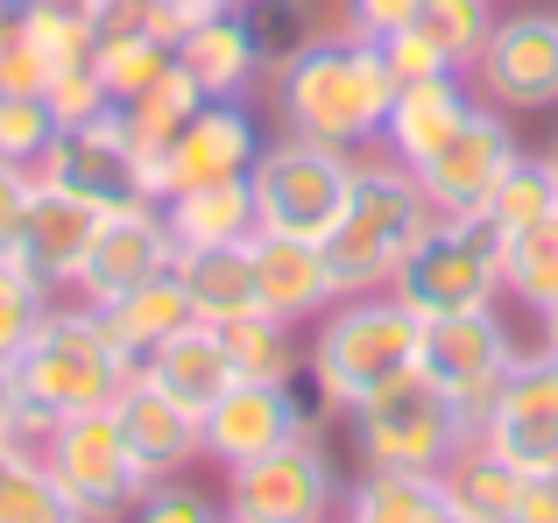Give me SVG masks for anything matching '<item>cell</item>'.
<instances>
[{
  "mask_svg": "<svg viewBox=\"0 0 558 523\" xmlns=\"http://www.w3.org/2000/svg\"><path fill=\"white\" fill-rule=\"evenodd\" d=\"M396 78L381 64L368 36H318L312 50H298L276 71V113L290 135L332 142V149H375L381 121H389Z\"/></svg>",
  "mask_w": 558,
  "mask_h": 523,
  "instance_id": "cell-1",
  "label": "cell"
},
{
  "mask_svg": "<svg viewBox=\"0 0 558 523\" xmlns=\"http://www.w3.org/2000/svg\"><path fill=\"white\" fill-rule=\"evenodd\" d=\"M135 361L113 346V332L99 326L93 304L57 297L50 318L36 326V340L14 354V389H22V439L36 446L57 417L71 411H107L128 389Z\"/></svg>",
  "mask_w": 558,
  "mask_h": 523,
  "instance_id": "cell-2",
  "label": "cell"
},
{
  "mask_svg": "<svg viewBox=\"0 0 558 523\" xmlns=\"http://www.w3.org/2000/svg\"><path fill=\"white\" fill-rule=\"evenodd\" d=\"M432 220H438V206L424 198L417 170L396 163V156H361L347 212L326 234V269H332V283H340V297L389 290L396 269L410 262V248L432 234Z\"/></svg>",
  "mask_w": 558,
  "mask_h": 523,
  "instance_id": "cell-3",
  "label": "cell"
},
{
  "mask_svg": "<svg viewBox=\"0 0 558 523\" xmlns=\"http://www.w3.org/2000/svg\"><path fill=\"white\" fill-rule=\"evenodd\" d=\"M417 340H424V318L410 312L396 290H361V297L326 304L318 340H312V354H304L318 411L354 417V403L368 397V389H381L396 368L417 361Z\"/></svg>",
  "mask_w": 558,
  "mask_h": 523,
  "instance_id": "cell-4",
  "label": "cell"
},
{
  "mask_svg": "<svg viewBox=\"0 0 558 523\" xmlns=\"http://www.w3.org/2000/svg\"><path fill=\"white\" fill-rule=\"evenodd\" d=\"M347 425H354L361 460H368V467H396V474H438L474 439V417H466L417 361L396 368L381 389H368Z\"/></svg>",
  "mask_w": 558,
  "mask_h": 523,
  "instance_id": "cell-5",
  "label": "cell"
},
{
  "mask_svg": "<svg viewBox=\"0 0 558 523\" xmlns=\"http://www.w3.org/2000/svg\"><path fill=\"white\" fill-rule=\"evenodd\" d=\"M396 297L417 318H452V312H488L502 297V234L488 212H438L432 234L410 248V262L396 269Z\"/></svg>",
  "mask_w": 558,
  "mask_h": 523,
  "instance_id": "cell-6",
  "label": "cell"
},
{
  "mask_svg": "<svg viewBox=\"0 0 558 523\" xmlns=\"http://www.w3.org/2000/svg\"><path fill=\"white\" fill-rule=\"evenodd\" d=\"M354 149H332V142H262L255 170H247V192H255V212L269 234H298V241H326L347 212V192H354Z\"/></svg>",
  "mask_w": 558,
  "mask_h": 523,
  "instance_id": "cell-7",
  "label": "cell"
},
{
  "mask_svg": "<svg viewBox=\"0 0 558 523\" xmlns=\"http://www.w3.org/2000/svg\"><path fill=\"white\" fill-rule=\"evenodd\" d=\"M36 453H43V467H50V482L71 496L78 523H128V510H135L142 488H149V467L128 453V431L113 425V403L107 411L57 417L36 439Z\"/></svg>",
  "mask_w": 558,
  "mask_h": 523,
  "instance_id": "cell-8",
  "label": "cell"
},
{
  "mask_svg": "<svg viewBox=\"0 0 558 523\" xmlns=\"http://www.w3.org/2000/svg\"><path fill=\"white\" fill-rule=\"evenodd\" d=\"M340 502H347V482L318 431H298L276 453L227 474V510L255 523H340Z\"/></svg>",
  "mask_w": 558,
  "mask_h": 523,
  "instance_id": "cell-9",
  "label": "cell"
},
{
  "mask_svg": "<svg viewBox=\"0 0 558 523\" xmlns=\"http://www.w3.org/2000/svg\"><path fill=\"white\" fill-rule=\"evenodd\" d=\"M417 368L460 403L466 417H488V403L502 397L509 368H517V340L509 326L488 312H452V318H424V340H417Z\"/></svg>",
  "mask_w": 558,
  "mask_h": 523,
  "instance_id": "cell-10",
  "label": "cell"
},
{
  "mask_svg": "<svg viewBox=\"0 0 558 523\" xmlns=\"http://www.w3.org/2000/svg\"><path fill=\"white\" fill-rule=\"evenodd\" d=\"M255 156H262V127H255V113H247V99H205L178 127V142H170L156 163H142V184H149V198L163 206V198L191 192V184L247 178Z\"/></svg>",
  "mask_w": 558,
  "mask_h": 523,
  "instance_id": "cell-11",
  "label": "cell"
},
{
  "mask_svg": "<svg viewBox=\"0 0 558 523\" xmlns=\"http://www.w3.org/2000/svg\"><path fill=\"white\" fill-rule=\"evenodd\" d=\"M36 178L57 184V192H71V198H85V206H99V212L142 206V198H149V184H142V156H135V142H128L121 107L99 113V121H85V127H57V142L43 149ZM149 206H156V198H149Z\"/></svg>",
  "mask_w": 558,
  "mask_h": 523,
  "instance_id": "cell-12",
  "label": "cell"
},
{
  "mask_svg": "<svg viewBox=\"0 0 558 523\" xmlns=\"http://www.w3.org/2000/svg\"><path fill=\"white\" fill-rule=\"evenodd\" d=\"M163 269H178V241H170L163 206H149V198H142V206H113V212H99V234H93V248L78 262L71 297L78 304H113L121 290L149 283V276H163Z\"/></svg>",
  "mask_w": 558,
  "mask_h": 523,
  "instance_id": "cell-13",
  "label": "cell"
},
{
  "mask_svg": "<svg viewBox=\"0 0 558 523\" xmlns=\"http://www.w3.org/2000/svg\"><path fill=\"white\" fill-rule=\"evenodd\" d=\"M205 431V460H219V467H247V460L276 453L283 439H298V431H312V411L298 403V382H241L233 375L227 389L213 397V411L198 417Z\"/></svg>",
  "mask_w": 558,
  "mask_h": 523,
  "instance_id": "cell-14",
  "label": "cell"
},
{
  "mask_svg": "<svg viewBox=\"0 0 558 523\" xmlns=\"http://www.w3.org/2000/svg\"><path fill=\"white\" fill-rule=\"evenodd\" d=\"M517 156H523V142L509 135V121L495 107H474L460 121V135L446 142L438 156H424L417 163V184H424V198H432L438 212H481L495 198V184L517 170Z\"/></svg>",
  "mask_w": 558,
  "mask_h": 523,
  "instance_id": "cell-15",
  "label": "cell"
},
{
  "mask_svg": "<svg viewBox=\"0 0 558 523\" xmlns=\"http://www.w3.org/2000/svg\"><path fill=\"white\" fill-rule=\"evenodd\" d=\"M474 71L495 107H551L558 99V8L502 14Z\"/></svg>",
  "mask_w": 558,
  "mask_h": 523,
  "instance_id": "cell-16",
  "label": "cell"
},
{
  "mask_svg": "<svg viewBox=\"0 0 558 523\" xmlns=\"http://www.w3.org/2000/svg\"><path fill=\"white\" fill-rule=\"evenodd\" d=\"M247 262H255V304L269 318H326V304H340V283L326 269V241H298V234H269L262 227L247 241Z\"/></svg>",
  "mask_w": 558,
  "mask_h": 523,
  "instance_id": "cell-17",
  "label": "cell"
},
{
  "mask_svg": "<svg viewBox=\"0 0 558 523\" xmlns=\"http://www.w3.org/2000/svg\"><path fill=\"white\" fill-rule=\"evenodd\" d=\"M113 425L128 431V453L156 474H184L191 460H205V431H198V411H184L170 389H156L149 375H128V389L113 397Z\"/></svg>",
  "mask_w": 558,
  "mask_h": 523,
  "instance_id": "cell-18",
  "label": "cell"
},
{
  "mask_svg": "<svg viewBox=\"0 0 558 523\" xmlns=\"http://www.w3.org/2000/svg\"><path fill=\"white\" fill-rule=\"evenodd\" d=\"M93 234H99V206H85V198H71V192H57V184L36 178V198H28V220H22V248H14V262H28V269L57 290V297H71Z\"/></svg>",
  "mask_w": 558,
  "mask_h": 523,
  "instance_id": "cell-19",
  "label": "cell"
},
{
  "mask_svg": "<svg viewBox=\"0 0 558 523\" xmlns=\"http://www.w3.org/2000/svg\"><path fill=\"white\" fill-rule=\"evenodd\" d=\"M474 113V93H466V71H446V78H417V85H396L389 99V121H381V149L396 163L417 170L424 156H438L460 121Z\"/></svg>",
  "mask_w": 558,
  "mask_h": 523,
  "instance_id": "cell-20",
  "label": "cell"
},
{
  "mask_svg": "<svg viewBox=\"0 0 558 523\" xmlns=\"http://www.w3.org/2000/svg\"><path fill=\"white\" fill-rule=\"evenodd\" d=\"M178 64L191 71V85H198L205 99H247V85L269 78L255 57V36L241 28V14H205V22H191L178 36Z\"/></svg>",
  "mask_w": 558,
  "mask_h": 523,
  "instance_id": "cell-21",
  "label": "cell"
},
{
  "mask_svg": "<svg viewBox=\"0 0 558 523\" xmlns=\"http://www.w3.org/2000/svg\"><path fill=\"white\" fill-rule=\"evenodd\" d=\"M163 220H170V241L184 248H247L262 234V212H255V192L247 178H227V184H191V192L163 198Z\"/></svg>",
  "mask_w": 558,
  "mask_h": 523,
  "instance_id": "cell-22",
  "label": "cell"
},
{
  "mask_svg": "<svg viewBox=\"0 0 558 523\" xmlns=\"http://www.w3.org/2000/svg\"><path fill=\"white\" fill-rule=\"evenodd\" d=\"M142 375H149L156 389H170L184 411L205 417V411H213V397L233 382V361H227V340H219V326L191 318V326H178L149 361H142Z\"/></svg>",
  "mask_w": 558,
  "mask_h": 523,
  "instance_id": "cell-23",
  "label": "cell"
},
{
  "mask_svg": "<svg viewBox=\"0 0 558 523\" xmlns=\"http://www.w3.org/2000/svg\"><path fill=\"white\" fill-rule=\"evenodd\" d=\"M99 312V326L113 332V346H121L128 361H149L156 346L170 340L178 326H191V297H184V283H178V269H163V276H149V283H135V290H121L113 304H93Z\"/></svg>",
  "mask_w": 558,
  "mask_h": 523,
  "instance_id": "cell-24",
  "label": "cell"
},
{
  "mask_svg": "<svg viewBox=\"0 0 558 523\" xmlns=\"http://www.w3.org/2000/svg\"><path fill=\"white\" fill-rule=\"evenodd\" d=\"M438 496H446V510H466V516H481V523H517L523 474L474 431V439L438 467Z\"/></svg>",
  "mask_w": 558,
  "mask_h": 523,
  "instance_id": "cell-25",
  "label": "cell"
},
{
  "mask_svg": "<svg viewBox=\"0 0 558 523\" xmlns=\"http://www.w3.org/2000/svg\"><path fill=\"white\" fill-rule=\"evenodd\" d=\"M178 64V50H170L163 36H156L142 14H128V22H99V42H93V71L99 85H107L113 107H128L135 93H149L163 71Z\"/></svg>",
  "mask_w": 558,
  "mask_h": 523,
  "instance_id": "cell-26",
  "label": "cell"
},
{
  "mask_svg": "<svg viewBox=\"0 0 558 523\" xmlns=\"http://www.w3.org/2000/svg\"><path fill=\"white\" fill-rule=\"evenodd\" d=\"M178 283L191 297V318H205V326L255 312V262H247V248H184Z\"/></svg>",
  "mask_w": 558,
  "mask_h": 523,
  "instance_id": "cell-27",
  "label": "cell"
},
{
  "mask_svg": "<svg viewBox=\"0 0 558 523\" xmlns=\"http://www.w3.org/2000/svg\"><path fill=\"white\" fill-rule=\"evenodd\" d=\"M446 496L438 474H396V467H368L340 502V523H438Z\"/></svg>",
  "mask_w": 558,
  "mask_h": 523,
  "instance_id": "cell-28",
  "label": "cell"
},
{
  "mask_svg": "<svg viewBox=\"0 0 558 523\" xmlns=\"http://www.w3.org/2000/svg\"><path fill=\"white\" fill-rule=\"evenodd\" d=\"M219 340H227V361H233L241 382H298V368H304L290 318H269L262 304H255V312H241V318H227Z\"/></svg>",
  "mask_w": 558,
  "mask_h": 523,
  "instance_id": "cell-29",
  "label": "cell"
},
{
  "mask_svg": "<svg viewBox=\"0 0 558 523\" xmlns=\"http://www.w3.org/2000/svg\"><path fill=\"white\" fill-rule=\"evenodd\" d=\"M0 523H78L71 496L50 482L28 439H0Z\"/></svg>",
  "mask_w": 558,
  "mask_h": 523,
  "instance_id": "cell-30",
  "label": "cell"
},
{
  "mask_svg": "<svg viewBox=\"0 0 558 523\" xmlns=\"http://www.w3.org/2000/svg\"><path fill=\"white\" fill-rule=\"evenodd\" d=\"M198 107H205V93L191 85V71H184V64H170L163 78L149 85V93H135V99H128V107H121V121H128V142H135V156H142V163H156V156H163L170 142H178V127H184Z\"/></svg>",
  "mask_w": 558,
  "mask_h": 523,
  "instance_id": "cell-31",
  "label": "cell"
},
{
  "mask_svg": "<svg viewBox=\"0 0 558 523\" xmlns=\"http://www.w3.org/2000/svg\"><path fill=\"white\" fill-rule=\"evenodd\" d=\"M233 14H241V28L255 36V57H262L269 78L298 50L318 42V8H312V0H233Z\"/></svg>",
  "mask_w": 558,
  "mask_h": 523,
  "instance_id": "cell-32",
  "label": "cell"
},
{
  "mask_svg": "<svg viewBox=\"0 0 558 523\" xmlns=\"http://www.w3.org/2000/svg\"><path fill=\"white\" fill-rule=\"evenodd\" d=\"M481 439L509 460L517 474H551L558 467V411H523V403H495L481 417Z\"/></svg>",
  "mask_w": 558,
  "mask_h": 523,
  "instance_id": "cell-33",
  "label": "cell"
},
{
  "mask_svg": "<svg viewBox=\"0 0 558 523\" xmlns=\"http://www.w3.org/2000/svg\"><path fill=\"white\" fill-rule=\"evenodd\" d=\"M502 290L517 304H531V312L558 304V212L502 241Z\"/></svg>",
  "mask_w": 558,
  "mask_h": 523,
  "instance_id": "cell-34",
  "label": "cell"
},
{
  "mask_svg": "<svg viewBox=\"0 0 558 523\" xmlns=\"http://www.w3.org/2000/svg\"><path fill=\"white\" fill-rule=\"evenodd\" d=\"M495 220V234H523V227H537L545 212H558V184H551V163L545 156H517V170H509L502 184H495V198L481 206Z\"/></svg>",
  "mask_w": 558,
  "mask_h": 523,
  "instance_id": "cell-35",
  "label": "cell"
},
{
  "mask_svg": "<svg viewBox=\"0 0 558 523\" xmlns=\"http://www.w3.org/2000/svg\"><path fill=\"white\" fill-rule=\"evenodd\" d=\"M50 304H57V290L43 283L28 262L0 255V361H14L28 340H36V326L50 318Z\"/></svg>",
  "mask_w": 558,
  "mask_h": 523,
  "instance_id": "cell-36",
  "label": "cell"
},
{
  "mask_svg": "<svg viewBox=\"0 0 558 523\" xmlns=\"http://www.w3.org/2000/svg\"><path fill=\"white\" fill-rule=\"evenodd\" d=\"M50 142H57L50 99H43V93H0V163L36 170Z\"/></svg>",
  "mask_w": 558,
  "mask_h": 523,
  "instance_id": "cell-37",
  "label": "cell"
},
{
  "mask_svg": "<svg viewBox=\"0 0 558 523\" xmlns=\"http://www.w3.org/2000/svg\"><path fill=\"white\" fill-rule=\"evenodd\" d=\"M424 28L452 50L460 71H474L495 36V0H424Z\"/></svg>",
  "mask_w": 558,
  "mask_h": 523,
  "instance_id": "cell-38",
  "label": "cell"
},
{
  "mask_svg": "<svg viewBox=\"0 0 558 523\" xmlns=\"http://www.w3.org/2000/svg\"><path fill=\"white\" fill-rule=\"evenodd\" d=\"M57 64L50 50L36 42V28H28L22 8H0V93H50Z\"/></svg>",
  "mask_w": 558,
  "mask_h": 523,
  "instance_id": "cell-39",
  "label": "cell"
},
{
  "mask_svg": "<svg viewBox=\"0 0 558 523\" xmlns=\"http://www.w3.org/2000/svg\"><path fill=\"white\" fill-rule=\"evenodd\" d=\"M227 510H219L205 488H191L184 474H156L149 488H142V502L128 510V523H219Z\"/></svg>",
  "mask_w": 558,
  "mask_h": 523,
  "instance_id": "cell-40",
  "label": "cell"
},
{
  "mask_svg": "<svg viewBox=\"0 0 558 523\" xmlns=\"http://www.w3.org/2000/svg\"><path fill=\"white\" fill-rule=\"evenodd\" d=\"M375 50H381V64H389L396 85H417V78H446V71H460V64H452V50H446V42H438L424 22L403 28V36H381Z\"/></svg>",
  "mask_w": 558,
  "mask_h": 523,
  "instance_id": "cell-41",
  "label": "cell"
},
{
  "mask_svg": "<svg viewBox=\"0 0 558 523\" xmlns=\"http://www.w3.org/2000/svg\"><path fill=\"white\" fill-rule=\"evenodd\" d=\"M50 113H57V127H85V121H99V113H113V99H107V85H99V71L93 64H71V71H57L50 78Z\"/></svg>",
  "mask_w": 558,
  "mask_h": 523,
  "instance_id": "cell-42",
  "label": "cell"
},
{
  "mask_svg": "<svg viewBox=\"0 0 558 523\" xmlns=\"http://www.w3.org/2000/svg\"><path fill=\"white\" fill-rule=\"evenodd\" d=\"M417 22H424V0H347V28L368 36V42L403 36V28H417Z\"/></svg>",
  "mask_w": 558,
  "mask_h": 523,
  "instance_id": "cell-43",
  "label": "cell"
},
{
  "mask_svg": "<svg viewBox=\"0 0 558 523\" xmlns=\"http://www.w3.org/2000/svg\"><path fill=\"white\" fill-rule=\"evenodd\" d=\"M28 198H36V170H22V163H0V255H14V248H22Z\"/></svg>",
  "mask_w": 558,
  "mask_h": 523,
  "instance_id": "cell-44",
  "label": "cell"
},
{
  "mask_svg": "<svg viewBox=\"0 0 558 523\" xmlns=\"http://www.w3.org/2000/svg\"><path fill=\"white\" fill-rule=\"evenodd\" d=\"M517 523H558V467H551V474H523Z\"/></svg>",
  "mask_w": 558,
  "mask_h": 523,
  "instance_id": "cell-45",
  "label": "cell"
},
{
  "mask_svg": "<svg viewBox=\"0 0 558 523\" xmlns=\"http://www.w3.org/2000/svg\"><path fill=\"white\" fill-rule=\"evenodd\" d=\"M0 439H22V389H14V361H0Z\"/></svg>",
  "mask_w": 558,
  "mask_h": 523,
  "instance_id": "cell-46",
  "label": "cell"
},
{
  "mask_svg": "<svg viewBox=\"0 0 558 523\" xmlns=\"http://www.w3.org/2000/svg\"><path fill=\"white\" fill-rule=\"evenodd\" d=\"M85 8H93L99 22H128V14H142V0H85Z\"/></svg>",
  "mask_w": 558,
  "mask_h": 523,
  "instance_id": "cell-47",
  "label": "cell"
},
{
  "mask_svg": "<svg viewBox=\"0 0 558 523\" xmlns=\"http://www.w3.org/2000/svg\"><path fill=\"white\" fill-rule=\"evenodd\" d=\"M537 340L558 346V304H545V312H537Z\"/></svg>",
  "mask_w": 558,
  "mask_h": 523,
  "instance_id": "cell-48",
  "label": "cell"
},
{
  "mask_svg": "<svg viewBox=\"0 0 558 523\" xmlns=\"http://www.w3.org/2000/svg\"><path fill=\"white\" fill-rule=\"evenodd\" d=\"M438 523H481V516H466V510H438Z\"/></svg>",
  "mask_w": 558,
  "mask_h": 523,
  "instance_id": "cell-49",
  "label": "cell"
},
{
  "mask_svg": "<svg viewBox=\"0 0 558 523\" xmlns=\"http://www.w3.org/2000/svg\"><path fill=\"white\" fill-rule=\"evenodd\" d=\"M545 163H551V184H558V135H551V149H545Z\"/></svg>",
  "mask_w": 558,
  "mask_h": 523,
  "instance_id": "cell-50",
  "label": "cell"
},
{
  "mask_svg": "<svg viewBox=\"0 0 558 523\" xmlns=\"http://www.w3.org/2000/svg\"><path fill=\"white\" fill-rule=\"evenodd\" d=\"M219 523H255V516H241V510H227V516H219Z\"/></svg>",
  "mask_w": 558,
  "mask_h": 523,
  "instance_id": "cell-51",
  "label": "cell"
},
{
  "mask_svg": "<svg viewBox=\"0 0 558 523\" xmlns=\"http://www.w3.org/2000/svg\"><path fill=\"white\" fill-rule=\"evenodd\" d=\"M28 8H64V0H28ZM78 8H85V0H78Z\"/></svg>",
  "mask_w": 558,
  "mask_h": 523,
  "instance_id": "cell-52",
  "label": "cell"
}]
</instances>
